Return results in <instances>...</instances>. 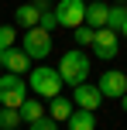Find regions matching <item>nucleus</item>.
<instances>
[{
	"mask_svg": "<svg viewBox=\"0 0 127 130\" xmlns=\"http://www.w3.org/2000/svg\"><path fill=\"white\" fill-rule=\"evenodd\" d=\"M62 75V82H69L76 89V86H82L89 79V58L79 52V48H72V52H65L62 55V62H59V69H55Z\"/></svg>",
	"mask_w": 127,
	"mask_h": 130,
	"instance_id": "nucleus-1",
	"label": "nucleus"
},
{
	"mask_svg": "<svg viewBox=\"0 0 127 130\" xmlns=\"http://www.w3.org/2000/svg\"><path fill=\"white\" fill-rule=\"evenodd\" d=\"M27 89L41 99H52L62 92V75L55 69H48V65H38L34 72H27Z\"/></svg>",
	"mask_w": 127,
	"mask_h": 130,
	"instance_id": "nucleus-2",
	"label": "nucleus"
},
{
	"mask_svg": "<svg viewBox=\"0 0 127 130\" xmlns=\"http://www.w3.org/2000/svg\"><path fill=\"white\" fill-rule=\"evenodd\" d=\"M24 99H27V79L24 75H14V72L0 75V103L10 106V110H17Z\"/></svg>",
	"mask_w": 127,
	"mask_h": 130,
	"instance_id": "nucleus-3",
	"label": "nucleus"
},
{
	"mask_svg": "<svg viewBox=\"0 0 127 130\" xmlns=\"http://www.w3.org/2000/svg\"><path fill=\"white\" fill-rule=\"evenodd\" d=\"M21 48H24L27 58H48V52H52V34L41 31V27H27Z\"/></svg>",
	"mask_w": 127,
	"mask_h": 130,
	"instance_id": "nucleus-4",
	"label": "nucleus"
},
{
	"mask_svg": "<svg viewBox=\"0 0 127 130\" xmlns=\"http://www.w3.org/2000/svg\"><path fill=\"white\" fill-rule=\"evenodd\" d=\"M55 17H59V27H79L86 24V4L82 0H62L59 7H55Z\"/></svg>",
	"mask_w": 127,
	"mask_h": 130,
	"instance_id": "nucleus-5",
	"label": "nucleus"
},
{
	"mask_svg": "<svg viewBox=\"0 0 127 130\" xmlns=\"http://www.w3.org/2000/svg\"><path fill=\"white\" fill-rule=\"evenodd\" d=\"M96 89H100L103 99H120L124 92H127V72H117V69L103 72L100 82H96Z\"/></svg>",
	"mask_w": 127,
	"mask_h": 130,
	"instance_id": "nucleus-6",
	"label": "nucleus"
},
{
	"mask_svg": "<svg viewBox=\"0 0 127 130\" xmlns=\"http://www.w3.org/2000/svg\"><path fill=\"white\" fill-rule=\"evenodd\" d=\"M117 31H110V27H100L96 31V38H93V55L96 58H103V62H110V58H117Z\"/></svg>",
	"mask_w": 127,
	"mask_h": 130,
	"instance_id": "nucleus-7",
	"label": "nucleus"
},
{
	"mask_svg": "<svg viewBox=\"0 0 127 130\" xmlns=\"http://www.w3.org/2000/svg\"><path fill=\"white\" fill-rule=\"evenodd\" d=\"M72 103L79 106V110H89V113H96V110L103 106V96H100V89H96V86L82 82V86H76V89H72Z\"/></svg>",
	"mask_w": 127,
	"mask_h": 130,
	"instance_id": "nucleus-8",
	"label": "nucleus"
},
{
	"mask_svg": "<svg viewBox=\"0 0 127 130\" xmlns=\"http://www.w3.org/2000/svg\"><path fill=\"white\" fill-rule=\"evenodd\" d=\"M4 69L14 75H27L31 72V58L24 55V48H7L4 52Z\"/></svg>",
	"mask_w": 127,
	"mask_h": 130,
	"instance_id": "nucleus-9",
	"label": "nucleus"
},
{
	"mask_svg": "<svg viewBox=\"0 0 127 130\" xmlns=\"http://www.w3.org/2000/svg\"><path fill=\"white\" fill-rule=\"evenodd\" d=\"M72 113H76V103H72V99H65L62 92L48 99V117H52L55 123H65V120L72 117Z\"/></svg>",
	"mask_w": 127,
	"mask_h": 130,
	"instance_id": "nucleus-10",
	"label": "nucleus"
},
{
	"mask_svg": "<svg viewBox=\"0 0 127 130\" xmlns=\"http://www.w3.org/2000/svg\"><path fill=\"white\" fill-rule=\"evenodd\" d=\"M38 17H41V7L38 4H21L17 10H14V21H17L24 31H27V27H38Z\"/></svg>",
	"mask_w": 127,
	"mask_h": 130,
	"instance_id": "nucleus-11",
	"label": "nucleus"
},
{
	"mask_svg": "<svg viewBox=\"0 0 127 130\" xmlns=\"http://www.w3.org/2000/svg\"><path fill=\"white\" fill-rule=\"evenodd\" d=\"M107 14H110V7L100 4V0H93V4L86 7V24L93 27V31H100V27H107Z\"/></svg>",
	"mask_w": 127,
	"mask_h": 130,
	"instance_id": "nucleus-12",
	"label": "nucleus"
},
{
	"mask_svg": "<svg viewBox=\"0 0 127 130\" xmlns=\"http://www.w3.org/2000/svg\"><path fill=\"white\" fill-rule=\"evenodd\" d=\"M17 113H21V120H24V123H34V120L48 117V113H45V103H38V99H24V103L17 106Z\"/></svg>",
	"mask_w": 127,
	"mask_h": 130,
	"instance_id": "nucleus-13",
	"label": "nucleus"
},
{
	"mask_svg": "<svg viewBox=\"0 0 127 130\" xmlns=\"http://www.w3.org/2000/svg\"><path fill=\"white\" fill-rule=\"evenodd\" d=\"M65 127H69V130H96V117H93L89 110H76L72 117L65 120Z\"/></svg>",
	"mask_w": 127,
	"mask_h": 130,
	"instance_id": "nucleus-14",
	"label": "nucleus"
},
{
	"mask_svg": "<svg viewBox=\"0 0 127 130\" xmlns=\"http://www.w3.org/2000/svg\"><path fill=\"white\" fill-rule=\"evenodd\" d=\"M124 24H127V7H124V4H114V7H110V14H107V27L120 34Z\"/></svg>",
	"mask_w": 127,
	"mask_h": 130,
	"instance_id": "nucleus-15",
	"label": "nucleus"
},
{
	"mask_svg": "<svg viewBox=\"0 0 127 130\" xmlns=\"http://www.w3.org/2000/svg\"><path fill=\"white\" fill-rule=\"evenodd\" d=\"M38 7H41L38 27H41V31H48V34H52L55 27H59V17H55V7H48V0H45V4H38Z\"/></svg>",
	"mask_w": 127,
	"mask_h": 130,
	"instance_id": "nucleus-16",
	"label": "nucleus"
},
{
	"mask_svg": "<svg viewBox=\"0 0 127 130\" xmlns=\"http://www.w3.org/2000/svg\"><path fill=\"white\" fill-rule=\"evenodd\" d=\"M24 120H21L17 110H10V106H0V130H17Z\"/></svg>",
	"mask_w": 127,
	"mask_h": 130,
	"instance_id": "nucleus-17",
	"label": "nucleus"
},
{
	"mask_svg": "<svg viewBox=\"0 0 127 130\" xmlns=\"http://www.w3.org/2000/svg\"><path fill=\"white\" fill-rule=\"evenodd\" d=\"M72 34H76V45H89V48H93V38H96V31H93L89 24H79Z\"/></svg>",
	"mask_w": 127,
	"mask_h": 130,
	"instance_id": "nucleus-18",
	"label": "nucleus"
},
{
	"mask_svg": "<svg viewBox=\"0 0 127 130\" xmlns=\"http://www.w3.org/2000/svg\"><path fill=\"white\" fill-rule=\"evenodd\" d=\"M14 38H17V31H14L10 24H0V48H14Z\"/></svg>",
	"mask_w": 127,
	"mask_h": 130,
	"instance_id": "nucleus-19",
	"label": "nucleus"
},
{
	"mask_svg": "<svg viewBox=\"0 0 127 130\" xmlns=\"http://www.w3.org/2000/svg\"><path fill=\"white\" fill-rule=\"evenodd\" d=\"M27 130H59V123H55L52 117H41V120H34V123H27Z\"/></svg>",
	"mask_w": 127,
	"mask_h": 130,
	"instance_id": "nucleus-20",
	"label": "nucleus"
},
{
	"mask_svg": "<svg viewBox=\"0 0 127 130\" xmlns=\"http://www.w3.org/2000/svg\"><path fill=\"white\" fill-rule=\"evenodd\" d=\"M120 106H124V110H127V92H124V96H120Z\"/></svg>",
	"mask_w": 127,
	"mask_h": 130,
	"instance_id": "nucleus-21",
	"label": "nucleus"
},
{
	"mask_svg": "<svg viewBox=\"0 0 127 130\" xmlns=\"http://www.w3.org/2000/svg\"><path fill=\"white\" fill-rule=\"evenodd\" d=\"M0 69H4V48H0Z\"/></svg>",
	"mask_w": 127,
	"mask_h": 130,
	"instance_id": "nucleus-22",
	"label": "nucleus"
},
{
	"mask_svg": "<svg viewBox=\"0 0 127 130\" xmlns=\"http://www.w3.org/2000/svg\"><path fill=\"white\" fill-rule=\"evenodd\" d=\"M120 34H124V38H127V24H124V27H120Z\"/></svg>",
	"mask_w": 127,
	"mask_h": 130,
	"instance_id": "nucleus-23",
	"label": "nucleus"
},
{
	"mask_svg": "<svg viewBox=\"0 0 127 130\" xmlns=\"http://www.w3.org/2000/svg\"><path fill=\"white\" fill-rule=\"evenodd\" d=\"M27 4H45V0H27Z\"/></svg>",
	"mask_w": 127,
	"mask_h": 130,
	"instance_id": "nucleus-24",
	"label": "nucleus"
},
{
	"mask_svg": "<svg viewBox=\"0 0 127 130\" xmlns=\"http://www.w3.org/2000/svg\"><path fill=\"white\" fill-rule=\"evenodd\" d=\"M82 4H93V0H82Z\"/></svg>",
	"mask_w": 127,
	"mask_h": 130,
	"instance_id": "nucleus-25",
	"label": "nucleus"
},
{
	"mask_svg": "<svg viewBox=\"0 0 127 130\" xmlns=\"http://www.w3.org/2000/svg\"><path fill=\"white\" fill-rule=\"evenodd\" d=\"M117 4H127V0H117Z\"/></svg>",
	"mask_w": 127,
	"mask_h": 130,
	"instance_id": "nucleus-26",
	"label": "nucleus"
},
{
	"mask_svg": "<svg viewBox=\"0 0 127 130\" xmlns=\"http://www.w3.org/2000/svg\"><path fill=\"white\" fill-rule=\"evenodd\" d=\"M124 7H127V4H124Z\"/></svg>",
	"mask_w": 127,
	"mask_h": 130,
	"instance_id": "nucleus-27",
	"label": "nucleus"
}]
</instances>
